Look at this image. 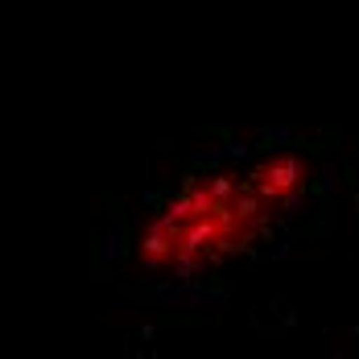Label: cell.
<instances>
[{
    "mask_svg": "<svg viewBox=\"0 0 359 359\" xmlns=\"http://www.w3.org/2000/svg\"><path fill=\"white\" fill-rule=\"evenodd\" d=\"M277 219L244 170H207L149 215L137 260L157 277H203L264 244Z\"/></svg>",
    "mask_w": 359,
    "mask_h": 359,
    "instance_id": "1",
    "label": "cell"
},
{
    "mask_svg": "<svg viewBox=\"0 0 359 359\" xmlns=\"http://www.w3.org/2000/svg\"><path fill=\"white\" fill-rule=\"evenodd\" d=\"M244 174H248L252 190L277 215H285L289 207H297L306 198V190L314 186V165L302 153H293V149H264L260 157H252L244 165Z\"/></svg>",
    "mask_w": 359,
    "mask_h": 359,
    "instance_id": "2",
    "label": "cell"
}]
</instances>
